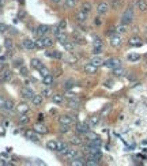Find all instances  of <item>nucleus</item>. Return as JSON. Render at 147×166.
Here are the masks:
<instances>
[{
  "label": "nucleus",
  "instance_id": "nucleus-36",
  "mask_svg": "<svg viewBox=\"0 0 147 166\" xmlns=\"http://www.w3.org/2000/svg\"><path fill=\"white\" fill-rule=\"evenodd\" d=\"M46 147H48V150L57 151V142H56V140H49V142L46 143Z\"/></svg>",
  "mask_w": 147,
  "mask_h": 166
},
{
  "label": "nucleus",
  "instance_id": "nucleus-53",
  "mask_svg": "<svg viewBox=\"0 0 147 166\" xmlns=\"http://www.w3.org/2000/svg\"><path fill=\"white\" fill-rule=\"evenodd\" d=\"M63 1V0H52V3H55V4H60Z\"/></svg>",
  "mask_w": 147,
  "mask_h": 166
},
{
  "label": "nucleus",
  "instance_id": "nucleus-11",
  "mask_svg": "<svg viewBox=\"0 0 147 166\" xmlns=\"http://www.w3.org/2000/svg\"><path fill=\"white\" fill-rule=\"evenodd\" d=\"M12 79V72L10 70H4V71L0 72V83H8Z\"/></svg>",
  "mask_w": 147,
  "mask_h": 166
},
{
  "label": "nucleus",
  "instance_id": "nucleus-16",
  "mask_svg": "<svg viewBox=\"0 0 147 166\" xmlns=\"http://www.w3.org/2000/svg\"><path fill=\"white\" fill-rule=\"evenodd\" d=\"M128 44H129V46H132V48H139L143 45V41H142V38H139V37H132L131 40L128 41Z\"/></svg>",
  "mask_w": 147,
  "mask_h": 166
},
{
  "label": "nucleus",
  "instance_id": "nucleus-4",
  "mask_svg": "<svg viewBox=\"0 0 147 166\" xmlns=\"http://www.w3.org/2000/svg\"><path fill=\"white\" fill-rule=\"evenodd\" d=\"M90 128L91 127L89 125V123H76L75 125V132L78 135H80V136H86V135L90 132Z\"/></svg>",
  "mask_w": 147,
  "mask_h": 166
},
{
  "label": "nucleus",
  "instance_id": "nucleus-12",
  "mask_svg": "<svg viewBox=\"0 0 147 166\" xmlns=\"http://www.w3.org/2000/svg\"><path fill=\"white\" fill-rule=\"evenodd\" d=\"M103 65H106V67L110 68V70H115V68H117V67H121V61H120L119 59H109L103 63Z\"/></svg>",
  "mask_w": 147,
  "mask_h": 166
},
{
  "label": "nucleus",
  "instance_id": "nucleus-9",
  "mask_svg": "<svg viewBox=\"0 0 147 166\" xmlns=\"http://www.w3.org/2000/svg\"><path fill=\"white\" fill-rule=\"evenodd\" d=\"M109 44H110L113 48H119V46H121V44H123V38H121L120 34L115 33L113 36L109 37Z\"/></svg>",
  "mask_w": 147,
  "mask_h": 166
},
{
  "label": "nucleus",
  "instance_id": "nucleus-26",
  "mask_svg": "<svg viewBox=\"0 0 147 166\" xmlns=\"http://www.w3.org/2000/svg\"><path fill=\"white\" fill-rule=\"evenodd\" d=\"M136 8L139 11H147V0H136Z\"/></svg>",
  "mask_w": 147,
  "mask_h": 166
},
{
  "label": "nucleus",
  "instance_id": "nucleus-55",
  "mask_svg": "<svg viewBox=\"0 0 147 166\" xmlns=\"http://www.w3.org/2000/svg\"><path fill=\"white\" fill-rule=\"evenodd\" d=\"M0 135H4V128L3 127H0Z\"/></svg>",
  "mask_w": 147,
  "mask_h": 166
},
{
  "label": "nucleus",
  "instance_id": "nucleus-46",
  "mask_svg": "<svg viewBox=\"0 0 147 166\" xmlns=\"http://www.w3.org/2000/svg\"><path fill=\"white\" fill-rule=\"evenodd\" d=\"M7 32L10 33V34H12V36H16V34H18V32H16V30H15V29H14V27H11V26H8Z\"/></svg>",
  "mask_w": 147,
  "mask_h": 166
},
{
  "label": "nucleus",
  "instance_id": "nucleus-5",
  "mask_svg": "<svg viewBox=\"0 0 147 166\" xmlns=\"http://www.w3.org/2000/svg\"><path fill=\"white\" fill-rule=\"evenodd\" d=\"M93 45H94V48H93V53L94 55H101L103 52V42L98 36L93 37Z\"/></svg>",
  "mask_w": 147,
  "mask_h": 166
},
{
  "label": "nucleus",
  "instance_id": "nucleus-57",
  "mask_svg": "<svg viewBox=\"0 0 147 166\" xmlns=\"http://www.w3.org/2000/svg\"><path fill=\"white\" fill-rule=\"evenodd\" d=\"M1 6H3V1H1V0H0V7H1Z\"/></svg>",
  "mask_w": 147,
  "mask_h": 166
},
{
  "label": "nucleus",
  "instance_id": "nucleus-25",
  "mask_svg": "<svg viewBox=\"0 0 147 166\" xmlns=\"http://www.w3.org/2000/svg\"><path fill=\"white\" fill-rule=\"evenodd\" d=\"M52 101L55 103H57V105H63V103H65V98H64L61 94H53L52 95Z\"/></svg>",
  "mask_w": 147,
  "mask_h": 166
},
{
  "label": "nucleus",
  "instance_id": "nucleus-50",
  "mask_svg": "<svg viewBox=\"0 0 147 166\" xmlns=\"http://www.w3.org/2000/svg\"><path fill=\"white\" fill-rule=\"evenodd\" d=\"M94 23H96V25H101V23H102V19H101L99 16H97L96 20H94Z\"/></svg>",
  "mask_w": 147,
  "mask_h": 166
},
{
  "label": "nucleus",
  "instance_id": "nucleus-49",
  "mask_svg": "<svg viewBox=\"0 0 147 166\" xmlns=\"http://www.w3.org/2000/svg\"><path fill=\"white\" fill-rule=\"evenodd\" d=\"M38 123H44V120H45V116L42 115V113H40V115H38Z\"/></svg>",
  "mask_w": 147,
  "mask_h": 166
},
{
  "label": "nucleus",
  "instance_id": "nucleus-6",
  "mask_svg": "<svg viewBox=\"0 0 147 166\" xmlns=\"http://www.w3.org/2000/svg\"><path fill=\"white\" fill-rule=\"evenodd\" d=\"M71 40L74 41V44H76V45H84V44H86V38H84V36L82 34V33L78 32V30H74V32H72Z\"/></svg>",
  "mask_w": 147,
  "mask_h": 166
},
{
  "label": "nucleus",
  "instance_id": "nucleus-38",
  "mask_svg": "<svg viewBox=\"0 0 147 166\" xmlns=\"http://www.w3.org/2000/svg\"><path fill=\"white\" fill-rule=\"evenodd\" d=\"M98 123H99V116H93V117H90V120H89V125L90 127L97 125Z\"/></svg>",
  "mask_w": 147,
  "mask_h": 166
},
{
  "label": "nucleus",
  "instance_id": "nucleus-31",
  "mask_svg": "<svg viewBox=\"0 0 147 166\" xmlns=\"http://www.w3.org/2000/svg\"><path fill=\"white\" fill-rule=\"evenodd\" d=\"M80 10L84 12H87V14H90V12L93 11V6L90 1H84L83 4H82V7H80Z\"/></svg>",
  "mask_w": 147,
  "mask_h": 166
},
{
  "label": "nucleus",
  "instance_id": "nucleus-40",
  "mask_svg": "<svg viewBox=\"0 0 147 166\" xmlns=\"http://www.w3.org/2000/svg\"><path fill=\"white\" fill-rule=\"evenodd\" d=\"M74 86H75L74 79H68V80H65V83H64V89H65V90H70V89H72Z\"/></svg>",
  "mask_w": 147,
  "mask_h": 166
},
{
  "label": "nucleus",
  "instance_id": "nucleus-33",
  "mask_svg": "<svg viewBox=\"0 0 147 166\" xmlns=\"http://www.w3.org/2000/svg\"><path fill=\"white\" fill-rule=\"evenodd\" d=\"M128 61H131V63H135V61H139L140 60V55H138V53H129V55L127 56Z\"/></svg>",
  "mask_w": 147,
  "mask_h": 166
},
{
  "label": "nucleus",
  "instance_id": "nucleus-14",
  "mask_svg": "<svg viewBox=\"0 0 147 166\" xmlns=\"http://www.w3.org/2000/svg\"><path fill=\"white\" fill-rule=\"evenodd\" d=\"M74 121H75V117H74V116H60V117H59V124L72 125Z\"/></svg>",
  "mask_w": 147,
  "mask_h": 166
},
{
  "label": "nucleus",
  "instance_id": "nucleus-29",
  "mask_svg": "<svg viewBox=\"0 0 147 166\" xmlns=\"http://www.w3.org/2000/svg\"><path fill=\"white\" fill-rule=\"evenodd\" d=\"M30 65H32V68H34V70H40L44 64H42V61H41L40 59H32V61H30Z\"/></svg>",
  "mask_w": 147,
  "mask_h": 166
},
{
  "label": "nucleus",
  "instance_id": "nucleus-17",
  "mask_svg": "<svg viewBox=\"0 0 147 166\" xmlns=\"http://www.w3.org/2000/svg\"><path fill=\"white\" fill-rule=\"evenodd\" d=\"M53 83H55V78H53V74H52V72L49 75L45 76V78H42V84H45L46 87H52Z\"/></svg>",
  "mask_w": 147,
  "mask_h": 166
},
{
  "label": "nucleus",
  "instance_id": "nucleus-44",
  "mask_svg": "<svg viewBox=\"0 0 147 166\" xmlns=\"http://www.w3.org/2000/svg\"><path fill=\"white\" fill-rule=\"evenodd\" d=\"M56 27L59 29V30H65V27H67V22H65V20H60L59 23L56 25Z\"/></svg>",
  "mask_w": 147,
  "mask_h": 166
},
{
  "label": "nucleus",
  "instance_id": "nucleus-7",
  "mask_svg": "<svg viewBox=\"0 0 147 166\" xmlns=\"http://www.w3.org/2000/svg\"><path fill=\"white\" fill-rule=\"evenodd\" d=\"M20 95H22V98H23V99H29V101H32L33 97L36 95V93H34V90H33L32 87L23 86L22 89H20Z\"/></svg>",
  "mask_w": 147,
  "mask_h": 166
},
{
  "label": "nucleus",
  "instance_id": "nucleus-43",
  "mask_svg": "<svg viewBox=\"0 0 147 166\" xmlns=\"http://www.w3.org/2000/svg\"><path fill=\"white\" fill-rule=\"evenodd\" d=\"M124 68H121V67H117V68H115L113 70V74H115L116 76H121V75H124Z\"/></svg>",
  "mask_w": 147,
  "mask_h": 166
},
{
  "label": "nucleus",
  "instance_id": "nucleus-32",
  "mask_svg": "<svg viewBox=\"0 0 147 166\" xmlns=\"http://www.w3.org/2000/svg\"><path fill=\"white\" fill-rule=\"evenodd\" d=\"M78 1H79V0H65V1H64V7L67 8V10L74 8L76 4H78Z\"/></svg>",
  "mask_w": 147,
  "mask_h": 166
},
{
  "label": "nucleus",
  "instance_id": "nucleus-15",
  "mask_svg": "<svg viewBox=\"0 0 147 166\" xmlns=\"http://www.w3.org/2000/svg\"><path fill=\"white\" fill-rule=\"evenodd\" d=\"M84 72L89 74V75H96L97 72H98V67L94 65V64H91V63H89V64L84 65Z\"/></svg>",
  "mask_w": 147,
  "mask_h": 166
},
{
  "label": "nucleus",
  "instance_id": "nucleus-45",
  "mask_svg": "<svg viewBox=\"0 0 147 166\" xmlns=\"http://www.w3.org/2000/svg\"><path fill=\"white\" fill-rule=\"evenodd\" d=\"M20 65H23V61H22V60H18V59H15V60H14V67H15V68H19L20 67Z\"/></svg>",
  "mask_w": 147,
  "mask_h": 166
},
{
  "label": "nucleus",
  "instance_id": "nucleus-22",
  "mask_svg": "<svg viewBox=\"0 0 147 166\" xmlns=\"http://www.w3.org/2000/svg\"><path fill=\"white\" fill-rule=\"evenodd\" d=\"M90 63L94 64V65H97V67H99V65H102L105 61H103V59L101 57V55H94L91 59H90Z\"/></svg>",
  "mask_w": 147,
  "mask_h": 166
},
{
  "label": "nucleus",
  "instance_id": "nucleus-37",
  "mask_svg": "<svg viewBox=\"0 0 147 166\" xmlns=\"http://www.w3.org/2000/svg\"><path fill=\"white\" fill-rule=\"evenodd\" d=\"M38 72H40V75H41V78H45L46 75H49L51 74V71H49V68L48 67H45V65H42V67L38 70Z\"/></svg>",
  "mask_w": 147,
  "mask_h": 166
},
{
  "label": "nucleus",
  "instance_id": "nucleus-39",
  "mask_svg": "<svg viewBox=\"0 0 147 166\" xmlns=\"http://www.w3.org/2000/svg\"><path fill=\"white\" fill-rule=\"evenodd\" d=\"M18 71H19V74L22 76H29V70L26 65H20V67L18 68Z\"/></svg>",
  "mask_w": 147,
  "mask_h": 166
},
{
  "label": "nucleus",
  "instance_id": "nucleus-24",
  "mask_svg": "<svg viewBox=\"0 0 147 166\" xmlns=\"http://www.w3.org/2000/svg\"><path fill=\"white\" fill-rule=\"evenodd\" d=\"M46 56L51 57V59H56V60H63V53L59 51H53V52H46Z\"/></svg>",
  "mask_w": 147,
  "mask_h": 166
},
{
  "label": "nucleus",
  "instance_id": "nucleus-54",
  "mask_svg": "<svg viewBox=\"0 0 147 166\" xmlns=\"http://www.w3.org/2000/svg\"><path fill=\"white\" fill-rule=\"evenodd\" d=\"M18 16H19V18H23V16H25V11H20L19 14H18Z\"/></svg>",
  "mask_w": 147,
  "mask_h": 166
},
{
  "label": "nucleus",
  "instance_id": "nucleus-28",
  "mask_svg": "<svg viewBox=\"0 0 147 166\" xmlns=\"http://www.w3.org/2000/svg\"><path fill=\"white\" fill-rule=\"evenodd\" d=\"M32 102H33V105H36V106L41 105V103L44 102V95H42V94H36L34 97H33Z\"/></svg>",
  "mask_w": 147,
  "mask_h": 166
},
{
  "label": "nucleus",
  "instance_id": "nucleus-41",
  "mask_svg": "<svg viewBox=\"0 0 147 166\" xmlns=\"http://www.w3.org/2000/svg\"><path fill=\"white\" fill-rule=\"evenodd\" d=\"M70 127L71 125H65V124H60L59 125V132L60 134H67L70 131Z\"/></svg>",
  "mask_w": 147,
  "mask_h": 166
},
{
  "label": "nucleus",
  "instance_id": "nucleus-13",
  "mask_svg": "<svg viewBox=\"0 0 147 166\" xmlns=\"http://www.w3.org/2000/svg\"><path fill=\"white\" fill-rule=\"evenodd\" d=\"M22 45H23L25 49H27V51H36L37 49V45H36V41L30 40V38H25L22 41Z\"/></svg>",
  "mask_w": 147,
  "mask_h": 166
},
{
  "label": "nucleus",
  "instance_id": "nucleus-1",
  "mask_svg": "<svg viewBox=\"0 0 147 166\" xmlns=\"http://www.w3.org/2000/svg\"><path fill=\"white\" fill-rule=\"evenodd\" d=\"M53 44H55V38H53V37H49V36H45V37H41V38H37V41H36L37 49H45V48H51V46H53Z\"/></svg>",
  "mask_w": 147,
  "mask_h": 166
},
{
  "label": "nucleus",
  "instance_id": "nucleus-2",
  "mask_svg": "<svg viewBox=\"0 0 147 166\" xmlns=\"http://www.w3.org/2000/svg\"><path fill=\"white\" fill-rule=\"evenodd\" d=\"M134 16H135V14H134V8H132V7H127L125 10H124L123 15H121L120 23L129 26V25H131L132 22H134Z\"/></svg>",
  "mask_w": 147,
  "mask_h": 166
},
{
  "label": "nucleus",
  "instance_id": "nucleus-35",
  "mask_svg": "<svg viewBox=\"0 0 147 166\" xmlns=\"http://www.w3.org/2000/svg\"><path fill=\"white\" fill-rule=\"evenodd\" d=\"M29 121H30V117H29L26 113H22V115L19 116V124H22V125H25V124H27Z\"/></svg>",
  "mask_w": 147,
  "mask_h": 166
},
{
  "label": "nucleus",
  "instance_id": "nucleus-19",
  "mask_svg": "<svg viewBox=\"0 0 147 166\" xmlns=\"http://www.w3.org/2000/svg\"><path fill=\"white\" fill-rule=\"evenodd\" d=\"M25 136H26L29 140H32V142H38V136H37V132L34 129L33 131H30V129L25 131Z\"/></svg>",
  "mask_w": 147,
  "mask_h": 166
},
{
  "label": "nucleus",
  "instance_id": "nucleus-30",
  "mask_svg": "<svg viewBox=\"0 0 147 166\" xmlns=\"http://www.w3.org/2000/svg\"><path fill=\"white\" fill-rule=\"evenodd\" d=\"M128 30V26L127 25H123V23H120L117 25V27H116V33L117 34H120V36H123V34H125Z\"/></svg>",
  "mask_w": 147,
  "mask_h": 166
},
{
  "label": "nucleus",
  "instance_id": "nucleus-51",
  "mask_svg": "<svg viewBox=\"0 0 147 166\" xmlns=\"http://www.w3.org/2000/svg\"><path fill=\"white\" fill-rule=\"evenodd\" d=\"M4 101H6V99L3 98V97H1V95H0V109H3V105H4Z\"/></svg>",
  "mask_w": 147,
  "mask_h": 166
},
{
  "label": "nucleus",
  "instance_id": "nucleus-34",
  "mask_svg": "<svg viewBox=\"0 0 147 166\" xmlns=\"http://www.w3.org/2000/svg\"><path fill=\"white\" fill-rule=\"evenodd\" d=\"M83 136H80V135H78L76 134V136H72L71 138V143L72 144H82L83 143Z\"/></svg>",
  "mask_w": 147,
  "mask_h": 166
},
{
  "label": "nucleus",
  "instance_id": "nucleus-8",
  "mask_svg": "<svg viewBox=\"0 0 147 166\" xmlns=\"http://www.w3.org/2000/svg\"><path fill=\"white\" fill-rule=\"evenodd\" d=\"M97 14L98 15H105V14H108L109 12V10H110V4L108 3V1H101V3L97 6Z\"/></svg>",
  "mask_w": 147,
  "mask_h": 166
},
{
  "label": "nucleus",
  "instance_id": "nucleus-3",
  "mask_svg": "<svg viewBox=\"0 0 147 166\" xmlns=\"http://www.w3.org/2000/svg\"><path fill=\"white\" fill-rule=\"evenodd\" d=\"M52 32V27L48 26V25H40V26H37L33 33H34V36L37 38H41V37H45V36H49V33Z\"/></svg>",
  "mask_w": 147,
  "mask_h": 166
},
{
  "label": "nucleus",
  "instance_id": "nucleus-52",
  "mask_svg": "<svg viewBox=\"0 0 147 166\" xmlns=\"http://www.w3.org/2000/svg\"><path fill=\"white\" fill-rule=\"evenodd\" d=\"M6 68H7V65H6V64H4V63H0V72L4 71Z\"/></svg>",
  "mask_w": 147,
  "mask_h": 166
},
{
  "label": "nucleus",
  "instance_id": "nucleus-18",
  "mask_svg": "<svg viewBox=\"0 0 147 166\" xmlns=\"http://www.w3.org/2000/svg\"><path fill=\"white\" fill-rule=\"evenodd\" d=\"M34 131H36L37 134H41V135H46L48 134V128L44 125L42 123H37L34 125Z\"/></svg>",
  "mask_w": 147,
  "mask_h": 166
},
{
  "label": "nucleus",
  "instance_id": "nucleus-27",
  "mask_svg": "<svg viewBox=\"0 0 147 166\" xmlns=\"http://www.w3.org/2000/svg\"><path fill=\"white\" fill-rule=\"evenodd\" d=\"M61 45H63V48L67 52H72V51H74V46H75V44H74V41H72L71 38H70V40H67L65 42H63Z\"/></svg>",
  "mask_w": 147,
  "mask_h": 166
},
{
  "label": "nucleus",
  "instance_id": "nucleus-56",
  "mask_svg": "<svg viewBox=\"0 0 147 166\" xmlns=\"http://www.w3.org/2000/svg\"><path fill=\"white\" fill-rule=\"evenodd\" d=\"M18 1H19L20 4H25V0H18Z\"/></svg>",
  "mask_w": 147,
  "mask_h": 166
},
{
  "label": "nucleus",
  "instance_id": "nucleus-47",
  "mask_svg": "<svg viewBox=\"0 0 147 166\" xmlns=\"http://www.w3.org/2000/svg\"><path fill=\"white\" fill-rule=\"evenodd\" d=\"M41 94L44 95V97H51L52 93H51V90H49V89H45V90H42V93H41Z\"/></svg>",
  "mask_w": 147,
  "mask_h": 166
},
{
  "label": "nucleus",
  "instance_id": "nucleus-21",
  "mask_svg": "<svg viewBox=\"0 0 147 166\" xmlns=\"http://www.w3.org/2000/svg\"><path fill=\"white\" fill-rule=\"evenodd\" d=\"M16 110H18L19 115H22V113H27V112L30 110V106H29V103L22 102V103H19V105H16Z\"/></svg>",
  "mask_w": 147,
  "mask_h": 166
},
{
  "label": "nucleus",
  "instance_id": "nucleus-58",
  "mask_svg": "<svg viewBox=\"0 0 147 166\" xmlns=\"http://www.w3.org/2000/svg\"><path fill=\"white\" fill-rule=\"evenodd\" d=\"M146 57H147V53H146Z\"/></svg>",
  "mask_w": 147,
  "mask_h": 166
},
{
  "label": "nucleus",
  "instance_id": "nucleus-23",
  "mask_svg": "<svg viewBox=\"0 0 147 166\" xmlns=\"http://www.w3.org/2000/svg\"><path fill=\"white\" fill-rule=\"evenodd\" d=\"M3 109L7 112H12L14 109H15V103H14V101L12 99H6L4 101V105H3Z\"/></svg>",
  "mask_w": 147,
  "mask_h": 166
},
{
  "label": "nucleus",
  "instance_id": "nucleus-48",
  "mask_svg": "<svg viewBox=\"0 0 147 166\" xmlns=\"http://www.w3.org/2000/svg\"><path fill=\"white\" fill-rule=\"evenodd\" d=\"M7 29H8V26H7V25H4V23H0V33H4V32H7Z\"/></svg>",
  "mask_w": 147,
  "mask_h": 166
},
{
  "label": "nucleus",
  "instance_id": "nucleus-10",
  "mask_svg": "<svg viewBox=\"0 0 147 166\" xmlns=\"http://www.w3.org/2000/svg\"><path fill=\"white\" fill-rule=\"evenodd\" d=\"M89 15L90 14H87V12H84V11H82V10H79V11L75 14V19H76V22L79 25H84L86 22H87V19H89Z\"/></svg>",
  "mask_w": 147,
  "mask_h": 166
},
{
  "label": "nucleus",
  "instance_id": "nucleus-20",
  "mask_svg": "<svg viewBox=\"0 0 147 166\" xmlns=\"http://www.w3.org/2000/svg\"><path fill=\"white\" fill-rule=\"evenodd\" d=\"M64 157L67 159H71V161H74L75 158H78L79 157V153H78V150H74V148H70V150L64 154Z\"/></svg>",
  "mask_w": 147,
  "mask_h": 166
},
{
  "label": "nucleus",
  "instance_id": "nucleus-42",
  "mask_svg": "<svg viewBox=\"0 0 147 166\" xmlns=\"http://www.w3.org/2000/svg\"><path fill=\"white\" fill-rule=\"evenodd\" d=\"M4 45H6V48H7V49L15 51V46H14V44H12V41L10 40V38H6V41H4Z\"/></svg>",
  "mask_w": 147,
  "mask_h": 166
}]
</instances>
